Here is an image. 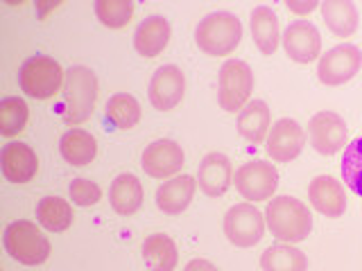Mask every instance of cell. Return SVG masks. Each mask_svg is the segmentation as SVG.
Returning <instances> with one entry per match:
<instances>
[{"label":"cell","mask_w":362,"mask_h":271,"mask_svg":"<svg viewBox=\"0 0 362 271\" xmlns=\"http://www.w3.org/2000/svg\"><path fill=\"white\" fill-rule=\"evenodd\" d=\"M59 152L66 163L75 167L88 165L98 154V143L86 129H68L59 140Z\"/></svg>","instance_id":"cell-25"},{"label":"cell","mask_w":362,"mask_h":271,"mask_svg":"<svg viewBox=\"0 0 362 271\" xmlns=\"http://www.w3.org/2000/svg\"><path fill=\"white\" fill-rule=\"evenodd\" d=\"M243 39V23L231 11H211L197 23L195 43L204 54L226 56Z\"/></svg>","instance_id":"cell-3"},{"label":"cell","mask_w":362,"mask_h":271,"mask_svg":"<svg viewBox=\"0 0 362 271\" xmlns=\"http://www.w3.org/2000/svg\"><path fill=\"white\" fill-rule=\"evenodd\" d=\"M3 242L7 253L16 260L21 265H43L45 260L50 258V240L41 233V229L30 219H18L11 222L5 235Z\"/></svg>","instance_id":"cell-4"},{"label":"cell","mask_w":362,"mask_h":271,"mask_svg":"<svg viewBox=\"0 0 362 271\" xmlns=\"http://www.w3.org/2000/svg\"><path fill=\"white\" fill-rule=\"evenodd\" d=\"M233 183V167L229 156L211 152L202 158L197 169V186L206 197H222Z\"/></svg>","instance_id":"cell-16"},{"label":"cell","mask_w":362,"mask_h":271,"mask_svg":"<svg viewBox=\"0 0 362 271\" xmlns=\"http://www.w3.org/2000/svg\"><path fill=\"white\" fill-rule=\"evenodd\" d=\"M186 93V75L175 64L156 68V73L150 79V95L152 107L158 111H173Z\"/></svg>","instance_id":"cell-12"},{"label":"cell","mask_w":362,"mask_h":271,"mask_svg":"<svg viewBox=\"0 0 362 271\" xmlns=\"http://www.w3.org/2000/svg\"><path fill=\"white\" fill-rule=\"evenodd\" d=\"M238 133L243 136L247 143L260 145L267 140L269 133V107L263 100H254L238 113Z\"/></svg>","instance_id":"cell-23"},{"label":"cell","mask_w":362,"mask_h":271,"mask_svg":"<svg viewBox=\"0 0 362 271\" xmlns=\"http://www.w3.org/2000/svg\"><path fill=\"white\" fill-rule=\"evenodd\" d=\"M320 9H322V18L326 23V28L331 30L335 37L346 39L356 34L358 23H360L356 3H351V0H324Z\"/></svg>","instance_id":"cell-20"},{"label":"cell","mask_w":362,"mask_h":271,"mask_svg":"<svg viewBox=\"0 0 362 271\" xmlns=\"http://www.w3.org/2000/svg\"><path fill=\"white\" fill-rule=\"evenodd\" d=\"M37 222L50 233H64L73 224V208L62 197H43L37 203Z\"/></svg>","instance_id":"cell-27"},{"label":"cell","mask_w":362,"mask_h":271,"mask_svg":"<svg viewBox=\"0 0 362 271\" xmlns=\"http://www.w3.org/2000/svg\"><path fill=\"white\" fill-rule=\"evenodd\" d=\"M362 68V52L351 43L335 45L326 54L320 56L317 77L324 86H342L351 82Z\"/></svg>","instance_id":"cell-9"},{"label":"cell","mask_w":362,"mask_h":271,"mask_svg":"<svg viewBox=\"0 0 362 271\" xmlns=\"http://www.w3.org/2000/svg\"><path fill=\"white\" fill-rule=\"evenodd\" d=\"M283 48L292 61L310 64L322 56V34L310 20H294L283 32Z\"/></svg>","instance_id":"cell-13"},{"label":"cell","mask_w":362,"mask_h":271,"mask_svg":"<svg viewBox=\"0 0 362 271\" xmlns=\"http://www.w3.org/2000/svg\"><path fill=\"white\" fill-rule=\"evenodd\" d=\"M265 212H260L254 203H235L224 215V235L238 248H252L265 235Z\"/></svg>","instance_id":"cell-7"},{"label":"cell","mask_w":362,"mask_h":271,"mask_svg":"<svg viewBox=\"0 0 362 271\" xmlns=\"http://www.w3.org/2000/svg\"><path fill=\"white\" fill-rule=\"evenodd\" d=\"M98 100V77L86 66H73L66 71L62 88V118L75 129L93 116Z\"/></svg>","instance_id":"cell-2"},{"label":"cell","mask_w":362,"mask_h":271,"mask_svg":"<svg viewBox=\"0 0 362 271\" xmlns=\"http://www.w3.org/2000/svg\"><path fill=\"white\" fill-rule=\"evenodd\" d=\"M249 28H252V37L256 48L263 54H274L281 41V30H279V16L272 11L267 5H258L252 11L249 18Z\"/></svg>","instance_id":"cell-21"},{"label":"cell","mask_w":362,"mask_h":271,"mask_svg":"<svg viewBox=\"0 0 362 271\" xmlns=\"http://www.w3.org/2000/svg\"><path fill=\"white\" fill-rule=\"evenodd\" d=\"M303 145H305V131L301 124L292 118H281L272 124L265 150L274 163H290L303 152Z\"/></svg>","instance_id":"cell-11"},{"label":"cell","mask_w":362,"mask_h":271,"mask_svg":"<svg viewBox=\"0 0 362 271\" xmlns=\"http://www.w3.org/2000/svg\"><path fill=\"white\" fill-rule=\"evenodd\" d=\"M263 271H308V258L292 244H274L260 255Z\"/></svg>","instance_id":"cell-26"},{"label":"cell","mask_w":362,"mask_h":271,"mask_svg":"<svg viewBox=\"0 0 362 271\" xmlns=\"http://www.w3.org/2000/svg\"><path fill=\"white\" fill-rule=\"evenodd\" d=\"M28 116L30 111L23 97H14V95L3 97L0 100V133L5 138L21 133L28 124Z\"/></svg>","instance_id":"cell-29"},{"label":"cell","mask_w":362,"mask_h":271,"mask_svg":"<svg viewBox=\"0 0 362 271\" xmlns=\"http://www.w3.org/2000/svg\"><path fill=\"white\" fill-rule=\"evenodd\" d=\"M322 3H317V0H288L286 7L292 11V14H299V16H305L310 14V11L320 9Z\"/></svg>","instance_id":"cell-33"},{"label":"cell","mask_w":362,"mask_h":271,"mask_svg":"<svg viewBox=\"0 0 362 271\" xmlns=\"http://www.w3.org/2000/svg\"><path fill=\"white\" fill-rule=\"evenodd\" d=\"M95 16L105 28L120 30L132 20L134 3L132 0H95Z\"/></svg>","instance_id":"cell-30"},{"label":"cell","mask_w":362,"mask_h":271,"mask_svg":"<svg viewBox=\"0 0 362 271\" xmlns=\"http://www.w3.org/2000/svg\"><path fill=\"white\" fill-rule=\"evenodd\" d=\"M233 183L249 201H269L279 188V169L267 161H249L235 169Z\"/></svg>","instance_id":"cell-8"},{"label":"cell","mask_w":362,"mask_h":271,"mask_svg":"<svg viewBox=\"0 0 362 271\" xmlns=\"http://www.w3.org/2000/svg\"><path fill=\"white\" fill-rule=\"evenodd\" d=\"M170 37H173V28H170L168 18L152 14L141 20V25L136 28L134 48L139 54L147 56V59H154V56H158L168 48Z\"/></svg>","instance_id":"cell-19"},{"label":"cell","mask_w":362,"mask_h":271,"mask_svg":"<svg viewBox=\"0 0 362 271\" xmlns=\"http://www.w3.org/2000/svg\"><path fill=\"white\" fill-rule=\"evenodd\" d=\"M109 203L122 217H129L143 206V186L134 174H118L111 181Z\"/></svg>","instance_id":"cell-22"},{"label":"cell","mask_w":362,"mask_h":271,"mask_svg":"<svg viewBox=\"0 0 362 271\" xmlns=\"http://www.w3.org/2000/svg\"><path fill=\"white\" fill-rule=\"evenodd\" d=\"M342 179L358 197H362V136H358L344 147Z\"/></svg>","instance_id":"cell-31"},{"label":"cell","mask_w":362,"mask_h":271,"mask_svg":"<svg viewBox=\"0 0 362 271\" xmlns=\"http://www.w3.org/2000/svg\"><path fill=\"white\" fill-rule=\"evenodd\" d=\"M107 120L118 129H134L141 122V104L139 100L129 93L111 95L105 109Z\"/></svg>","instance_id":"cell-28"},{"label":"cell","mask_w":362,"mask_h":271,"mask_svg":"<svg viewBox=\"0 0 362 271\" xmlns=\"http://www.w3.org/2000/svg\"><path fill=\"white\" fill-rule=\"evenodd\" d=\"M308 199L317 212L326 215V217L337 219L342 217L346 210V195L344 186L331 174L315 176L308 186Z\"/></svg>","instance_id":"cell-17"},{"label":"cell","mask_w":362,"mask_h":271,"mask_svg":"<svg viewBox=\"0 0 362 271\" xmlns=\"http://www.w3.org/2000/svg\"><path fill=\"white\" fill-rule=\"evenodd\" d=\"M68 195H71L73 203L86 208V206H95L102 199V190L95 181H90V179H73L71 188H68Z\"/></svg>","instance_id":"cell-32"},{"label":"cell","mask_w":362,"mask_h":271,"mask_svg":"<svg viewBox=\"0 0 362 271\" xmlns=\"http://www.w3.org/2000/svg\"><path fill=\"white\" fill-rule=\"evenodd\" d=\"M0 169L11 183H28L39 172L37 152L28 143H7L0 152Z\"/></svg>","instance_id":"cell-15"},{"label":"cell","mask_w":362,"mask_h":271,"mask_svg":"<svg viewBox=\"0 0 362 271\" xmlns=\"http://www.w3.org/2000/svg\"><path fill=\"white\" fill-rule=\"evenodd\" d=\"M66 73L48 54H34L21 66L18 71V84L25 95L34 100H50L57 90L64 88Z\"/></svg>","instance_id":"cell-5"},{"label":"cell","mask_w":362,"mask_h":271,"mask_svg":"<svg viewBox=\"0 0 362 271\" xmlns=\"http://www.w3.org/2000/svg\"><path fill=\"white\" fill-rule=\"evenodd\" d=\"M308 140L313 150L322 156H333L339 150H344V145H349V129L344 118L333 111L315 113L308 122Z\"/></svg>","instance_id":"cell-10"},{"label":"cell","mask_w":362,"mask_h":271,"mask_svg":"<svg viewBox=\"0 0 362 271\" xmlns=\"http://www.w3.org/2000/svg\"><path fill=\"white\" fill-rule=\"evenodd\" d=\"M197 190V179L190 174L173 176L163 181L156 190V208L163 215H181L188 206Z\"/></svg>","instance_id":"cell-18"},{"label":"cell","mask_w":362,"mask_h":271,"mask_svg":"<svg viewBox=\"0 0 362 271\" xmlns=\"http://www.w3.org/2000/svg\"><path fill=\"white\" fill-rule=\"evenodd\" d=\"M143 260L150 271H175L179 263V251L173 237L154 233L143 242Z\"/></svg>","instance_id":"cell-24"},{"label":"cell","mask_w":362,"mask_h":271,"mask_svg":"<svg viewBox=\"0 0 362 271\" xmlns=\"http://www.w3.org/2000/svg\"><path fill=\"white\" fill-rule=\"evenodd\" d=\"M184 158L186 156L179 143L170 138H161L145 147V152L141 156V165L147 176L168 179V176H175L179 169L184 167Z\"/></svg>","instance_id":"cell-14"},{"label":"cell","mask_w":362,"mask_h":271,"mask_svg":"<svg viewBox=\"0 0 362 271\" xmlns=\"http://www.w3.org/2000/svg\"><path fill=\"white\" fill-rule=\"evenodd\" d=\"M265 224L276 240L286 244H297L310 235L313 215L301 199L281 195L269 199L265 208Z\"/></svg>","instance_id":"cell-1"},{"label":"cell","mask_w":362,"mask_h":271,"mask_svg":"<svg viewBox=\"0 0 362 271\" xmlns=\"http://www.w3.org/2000/svg\"><path fill=\"white\" fill-rule=\"evenodd\" d=\"M184 271H220V269L215 267L213 263H209V260L195 258V260H190V263L184 267Z\"/></svg>","instance_id":"cell-34"},{"label":"cell","mask_w":362,"mask_h":271,"mask_svg":"<svg viewBox=\"0 0 362 271\" xmlns=\"http://www.w3.org/2000/svg\"><path fill=\"white\" fill-rule=\"evenodd\" d=\"M254 71L243 59H229L220 68L218 77V100L226 113H240L252 97Z\"/></svg>","instance_id":"cell-6"}]
</instances>
